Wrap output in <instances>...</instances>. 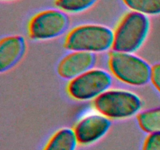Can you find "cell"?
I'll use <instances>...</instances> for the list:
<instances>
[{
  "instance_id": "1",
  "label": "cell",
  "mask_w": 160,
  "mask_h": 150,
  "mask_svg": "<svg viewBox=\"0 0 160 150\" xmlns=\"http://www.w3.org/2000/svg\"><path fill=\"white\" fill-rule=\"evenodd\" d=\"M114 32L103 25L84 24L68 33L64 47L72 52H102L112 48Z\"/></svg>"
},
{
  "instance_id": "13",
  "label": "cell",
  "mask_w": 160,
  "mask_h": 150,
  "mask_svg": "<svg viewBox=\"0 0 160 150\" xmlns=\"http://www.w3.org/2000/svg\"><path fill=\"white\" fill-rule=\"evenodd\" d=\"M97 0H56L55 4L63 12H81L93 6Z\"/></svg>"
},
{
  "instance_id": "2",
  "label": "cell",
  "mask_w": 160,
  "mask_h": 150,
  "mask_svg": "<svg viewBox=\"0 0 160 150\" xmlns=\"http://www.w3.org/2000/svg\"><path fill=\"white\" fill-rule=\"evenodd\" d=\"M109 67L114 77L129 85L138 87L151 81L152 67L133 53L113 50L109 54Z\"/></svg>"
},
{
  "instance_id": "16",
  "label": "cell",
  "mask_w": 160,
  "mask_h": 150,
  "mask_svg": "<svg viewBox=\"0 0 160 150\" xmlns=\"http://www.w3.org/2000/svg\"><path fill=\"white\" fill-rule=\"evenodd\" d=\"M2 1H9V0H2Z\"/></svg>"
},
{
  "instance_id": "6",
  "label": "cell",
  "mask_w": 160,
  "mask_h": 150,
  "mask_svg": "<svg viewBox=\"0 0 160 150\" xmlns=\"http://www.w3.org/2000/svg\"><path fill=\"white\" fill-rule=\"evenodd\" d=\"M69 18L60 9H48L34 15L28 24L31 38L37 41L52 39L62 35L69 27Z\"/></svg>"
},
{
  "instance_id": "3",
  "label": "cell",
  "mask_w": 160,
  "mask_h": 150,
  "mask_svg": "<svg viewBox=\"0 0 160 150\" xmlns=\"http://www.w3.org/2000/svg\"><path fill=\"white\" fill-rule=\"evenodd\" d=\"M149 28L150 22L147 16L133 11L128 12L114 31L112 48L124 52L138 51L146 40Z\"/></svg>"
},
{
  "instance_id": "14",
  "label": "cell",
  "mask_w": 160,
  "mask_h": 150,
  "mask_svg": "<svg viewBox=\"0 0 160 150\" xmlns=\"http://www.w3.org/2000/svg\"><path fill=\"white\" fill-rule=\"evenodd\" d=\"M142 150H160V133L148 134L144 142Z\"/></svg>"
},
{
  "instance_id": "15",
  "label": "cell",
  "mask_w": 160,
  "mask_h": 150,
  "mask_svg": "<svg viewBox=\"0 0 160 150\" xmlns=\"http://www.w3.org/2000/svg\"><path fill=\"white\" fill-rule=\"evenodd\" d=\"M151 81L154 87L160 93V62L152 67Z\"/></svg>"
},
{
  "instance_id": "7",
  "label": "cell",
  "mask_w": 160,
  "mask_h": 150,
  "mask_svg": "<svg viewBox=\"0 0 160 150\" xmlns=\"http://www.w3.org/2000/svg\"><path fill=\"white\" fill-rule=\"evenodd\" d=\"M110 128V119L102 114H92L78 122L73 131L78 144L90 145L102 138Z\"/></svg>"
},
{
  "instance_id": "9",
  "label": "cell",
  "mask_w": 160,
  "mask_h": 150,
  "mask_svg": "<svg viewBox=\"0 0 160 150\" xmlns=\"http://www.w3.org/2000/svg\"><path fill=\"white\" fill-rule=\"evenodd\" d=\"M26 51V42L20 35L3 38L0 42V72L4 73L15 67Z\"/></svg>"
},
{
  "instance_id": "11",
  "label": "cell",
  "mask_w": 160,
  "mask_h": 150,
  "mask_svg": "<svg viewBox=\"0 0 160 150\" xmlns=\"http://www.w3.org/2000/svg\"><path fill=\"white\" fill-rule=\"evenodd\" d=\"M138 122L146 133H160V107L140 112L138 116Z\"/></svg>"
},
{
  "instance_id": "8",
  "label": "cell",
  "mask_w": 160,
  "mask_h": 150,
  "mask_svg": "<svg viewBox=\"0 0 160 150\" xmlns=\"http://www.w3.org/2000/svg\"><path fill=\"white\" fill-rule=\"evenodd\" d=\"M96 62L95 53L87 52H72L59 62L57 71L64 79L73 80L93 69Z\"/></svg>"
},
{
  "instance_id": "4",
  "label": "cell",
  "mask_w": 160,
  "mask_h": 150,
  "mask_svg": "<svg viewBox=\"0 0 160 150\" xmlns=\"http://www.w3.org/2000/svg\"><path fill=\"white\" fill-rule=\"evenodd\" d=\"M95 109L102 115L113 120L127 119L136 115L142 107L137 94L126 90H108L94 100Z\"/></svg>"
},
{
  "instance_id": "5",
  "label": "cell",
  "mask_w": 160,
  "mask_h": 150,
  "mask_svg": "<svg viewBox=\"0 0 160 150\" xmlns=\"http://www.w3.org/2000/svg\"><path fill=\"white\" fill-rule=\"evenodd\" d=\"M112 84V78L109 72L102 69L93 68L71 80L67 86V92L75 100H95L109 90Z\"/></svg>"
},
{
  "instance_id": "10",
  "label": "cell",
  "mask_w": 160,
  "mask_h": 150,
  "mask_svg": "<svg viewBox=\"0 0 160 150\" xmlns=\"http://www.w3.org/2000/svg\"><path fill=\"white\" fill-rule=\"evenodd\" d=\"M78 145L73 129L65 128L56 131L42 150H76Z\"/></svg>"
},
{
  "instance_id": "12",
  "label": "cell",
  "mask_w": 160,
  "mask_h": 150,
  "mask_svg": "<svg viewBox=\"0 0 160 150\" xmlns=\"http://www.w3.org/2000/svg\"><path fill=\"white\" fill-rule=\"evenodd\" d=\"M123 2L133 12L145 16L160 14V0H123Z\"/></svg>"
}]
</instances>
